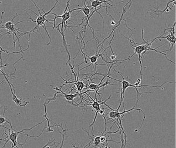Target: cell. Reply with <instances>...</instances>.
Segmentation results:
<instances>
[{
	"label": "cell",
	"instance_id": "obj_1",
	"mask_svg": "<svg viewBox=\"0 0 176 148\" xmlns=\"http://www.w3.org/2000/svg\"><path fill=\"white\" fill-rule=\"evenodd\" d=\"M31 2H33V3L35 5V6L37 7V8L38 10V12H39V15H38V14H37L36 13H35L34 11H32L31 9H29L30 11H31L32 12H33L34 14H35L38 17L37 19L35 21V20H34L32 18H31V17L30 16V15L29 14H28L27 13V12H26L27 13V14L29 15V18L31 19V21H33V22H35V23H37V25H35V27H34V28H33V29L31 30V31H28V32H26V33H21V35H20V37H22V35H25V34H31V33H34L35 34H36V32H35V30H37V29H39V33L41 34V33L40 32V29H39V27H42L43 28L45 29V31H46V34H47V35H48V36L49 37V42L48 43V44H46V45H49L50 44H51V37H50V35H49V33L48 32V31H47V29H46V22H50L49 21V19H46V16L48 15V14H51V11L53 10V9H54L56 7V5L57 4V3H58V1H57L56 2L55 4L54 5V6L52 8V9H51L50 11H49L48 12H47V13H45V11H44V10L42 9H39L37 5V4H35V3L34 1H31Z\"/></svg>",
	"mask_w": 176,
	"mask_h": 148
},
{
	"label": "cell",
	"instance_id": "obj_2",
	"mask_svg": "<svg viewBox=\"0 0 176 148\" xmlns=\"http://www.w3.org/2000/svg\"><path fill=\"white\" fill-rule=\"evenodd\" d=\"M113 69H114V71H115V72H117L118 74H119V75H121V77H122V78L123 79V81H120V80H118V79H114L113 78H111V77H110V75H108V76H107V78H108L114 80V81H117V82H121L122 84V89H121V92H118L119 93H121V102H120V105H119V106L118 107V108L116 109V111H119V109H120V108H121L122 103H123V109H124V111L125 110V104H124V98H125V93L126 89L127 88H128V87H133V88L136 89V92H137V101H136V104H135V107H136V105H137V103L139 102V98L140 97V96H141V95H142V94H145V93H149L154 92H139V91H138V89H137L138 87L135 86L134 85H132V84H131L129 81H126V80L125 78L123 77V75L121 74L120 72L116 71V70H115L114 68H113Z\"/></svg>",
	"mask_w": 176,
	"mask_h": 148
},
{
	"label": "cell",
	"instance_id": "obj_3",
	"mask_svg": "<svg viewBox=\"0 0 176 148\" xmlns=\"http://www.w3.org/2000/svg\"><path fill=\"white\" fill-rule=\"evenodd\" d=\"M70 0L68 1L67 3V4H66V8H65V11L64 12V14L61 15H58L57 14H55V13H51V14H54V15H55V18L53 19H49V21H54V27H53V29L55 28V21L56 19L58 18H62V22L60 23V24H59L58 25V26L56 27H60V25H62V27H61V30L60 31L62 32H64V31H66V28L68 27L70 28L71 30L73 31V33H74V31L72 30V28H74V27H70V26H68L67 25V21L70 19V18L71 17L70 16V14H71V13H72V11L70 10V8H69V5H70Z\"/></svg>",
	"mask_w": 176,
	"mask_h": 148
},
{
	"label": "cell",
	"instance_id": "obj_4",
	"mask_svg": "<svg viewBox=\"0 0 176 148\" xmlns=\"http://www.w3.org/2000/svg\"><path fill=\"white\" fill-rule=\"evenodd\" d=\"M20 15H21V14H17V15L15 16L14 18L12 19L11 21H8V22L5 23L4 25H1V28H5V29H6L8 31V32L6 33V34H4L3 35H6V34H9V35H10L11 33L13 34V40H14V42L15 41V40H14V35L17 38V40L18 41L19 46V48H20V50H21V51H23V50H22V48H21V46L20 45L19 37H18V35H17V33H19V34H20L19 32H22V31H21L19 28H16V25H18L19 23H23V22H25V21H27V22H28V21H19V22L15 24H13L14 19L15 18H16L17 16ZM3 36H2V37H3Z\"/></svg>",
	"mask_w": 176,
	"mask_h": 148
},
{
	"label": "cell",
	"instance_id": "obj_5",
	"mask_svg": "<svg viewBox=\"0 0 176 148\" xmlns=\"http://www.w3.org/2000/svg\"><path fill=\"white\" fill-rule=\"evenodd\" d=\"M109 109L111 111L109 113V118H107V117L106 116V118H107V119H117L118 118L121 117V115H123V114H125V113L129 112H130V111H133V110L138 111L139 112H142L143 114L144 115L143 119L142 120V125L140 126V127L139 128V129L135 130V132H137L138 130H140V129L142 128L143 125L144 121V119H145V118H146L145 114H144V112L143 111L142 109H137V108H132V109H130L129 110H127V111H125H125H123V112H119V111H116V109H112L111 108H110Z\"/></svg>",
	"mask_w": 176,
	"mask_h": 148
},
{
	"label": "cell",
	"instance_id": "obj_6",
	"mask_svg": "<svg viewBox=\"0 0 176 148\" xmlns=\"http://www.w3.org/2000/svg\"><path fill=\"white\" fill-rule=\"evenodd\" d=\"M1 72L4 75L5 79V81H7V82H8V85H9V87H10V89H11V93H12V99H13V101L16 103V105H18V106L21 107H25L29 102L25 101H23V99H18V98H17V97L16 96V94H15V87H14V85H13L12 83H11L9 82L8 79L7 78V76L6 74H5L4 72H3V71L2 70V68H1Z\"/></svg>",
	"mask_w": 176,
	"mask_h": 148
},
{
	"label": "cell",
	"instance_id": "obj_7",
	"mask_svg": "<svg viewBox=\"0 0 176 148\" xmlns=\"http://www.w3.org/2000/svg\"><path fill=\"white\" fill-rule=\"evenodd\" d=\"M158 38H166L167 40V41H168L170 42V43L172 44V45L171 48H170V51H172V49H173V46H174V45L175 43H176V37H175L174 35L171 34H168L167 36H166V37H164V36H162V35H161V36L156 37V38H154V40H153L152 41H150V42L152 44L153 42L154 41H156V40H158Z\"/></svg>",
	"mask_w": 176,
	"mask_h": 148
},
{
	"label": "cell",
	"instance_id": "obj_8",
	"mask_svg": "<svg viewBox=\"0 0 176 148\" xmlns=\"http://www.w3.org/2000/svg\"><path fill=\"white\" fill-rule=\"evenodd\" d=\"M86 1H84V7H82V8H75V9H72V10H71L72 12L74 11H76V10H80L79 12H78V13H77L76 15H75L74 17L76 16V15H78V14H79L80 11H82V12L84 13V14H85V17H84V18H82V19L84 20V19L85 18H88V17H89V15H90L89 14L91 13V9H89V7H88V6H87V5H86Z\"/></svg>",
	"mask_w": 176,
	"mask_h": 148
},
{
	"label": "cell",
	"instance_id": "obj_9",
	"mask_svg": "<svg viewBox=\"0 0 176 148\" xmlns=\"http://www.w3.org/2000/svg\"><path fill=\"white\" fill-rule=\"evenodd\" d=\"M110 1H98V0H96V1H92L91 3H92V5H88V7H93L95 9H97V7L98 6H100V7H103L101 5L102 3H105V4H107L109 5L112 7V5L108 3V2H109Z\"/></svg>",
	"mask_w": 176,
	"mask_h": 148
},
{
	"label": "cell",
	"instance_id": "obj_10",
	"mask_svg": "<svg viewBox=\"0 0 176 148\" xmlns=\"http://www.w3.org/2000/svg\"><path fill=\"white\" fill-rule=\"evenodd\" d=\"M174 2H176V1L175 0H172V1H168V3H167V6H166V7L165 8V9H164V10H159V9H157L156 11H154V13H160L161 14H162L163 13H164L165 11H166V12H169V9H172V8H170V7H169V4H170V3H174Z\"/></svg>",
	"mask_w": 176,
	"mask_h": 148
},
{
	"label": "cell",
	"instance_id": "obj_11",
	"mask_svg": "<svg viewBox=\"0 0 176 148\" xmlns=\"http://www.w3.org/2000/svg\"><path fill=\"white\" fill-rule=\"evenodd\" d=\"M46 103L45 102L44 103V108H45V115L43 116L44 118H45V119L47 120L48 122V132H53L54 130H51V125H50V120L48 119V118L47 117V111H46Z\"/></svg>",
	"mask_w": 176,
	"mask_h": 148
},
{
	"label": "cell",
	"instance_id": "obj_12",
	"mask_svg": "<svg viewBox=\"0 0 176 148\" xmlns=\"http://www.w3.org/2000/svg\"><path fill=\"white\" fill-rule=\"evenodd\" d=\"M5 111H6V109L4 108V114H3V116H1V117H0V124L1 125H3V124H4L5 122H7L8 124H9L10 123L9 122H8V120H7L5 118L4 115H5Z\"/></svg>",
	"mask_w": 176,
	"mask_h": 148
},
{
	"label": "cell",
	"instance_id": "obj_13",
	"mask_svg": "<svg viewBox=\"0 0 176 148\" xmlns=\"http://www.w3.org/2000/svg\"><path fill=\"white\" fill-rule=\"evenodd\" d=\"M60 126V128H62V130H63V132H64V134H62V145H61V146H60V148H62V146H63V145H64V138H65V133H66V125H65V130L63 128V127H62V126L61 124L60 125H59Z\"/></svg>",
	"mask_w": 176,
	"mask_h": 148
},
{
	"label": "cell",
	"instance_id": "obj_14",
	"mask_svg": "<svg viewBox=\"0 0 176 148\" xmlns=\"http://www.w3.org/2000/svg\"><path fill=\"white\" fill-rule=\"evenodd\" d=\"M116 24H116V22L115 21V20H113V21H111V25H116Z\"/></svg>",
	"mask_w": 176,
	"mask_h": 148
}]
</instances>
